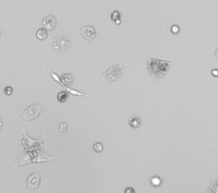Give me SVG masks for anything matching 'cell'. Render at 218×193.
Here are the masks:
<instances>
[{
    "mask_svg": "<svg viewBox=\"0 0 218 193\" xmlns=\"http://www.w3.org/2000/svg\"><path fill=\"white\" fill-rule=\"evenodd\" d=\"M172 64L171 61L163 60L148 58L147 70L149 75L156 78H161L169 72L170 67Z\"/></svg>",
    "mask_w": 218,
    "mask_h": 193,
    "instance_id": "cell-1",
    "label": "cell"
},
{
    "mask_svg": "<svg viewBox=\"0 0 218 193\" xmlns=\"http://www.w3.org/2000/svg\"><path fill=\"white\" fill-rule=\"evenodd\" d=\"M124 73L123 64L110 65L109 68L101 75L102 81L107 83H112L119 80Z\"/></svg>",
    "mask_w": 218,
    "mask_h": 193,
    "instance_id": "cell-2",
    "label": "cell"
},
{
    "mask_svg": "<svg viewBox=\"0 0 218 193\" xmlns=\"http://www.w3.org/2000/svg\"><path fill=\"white\" fill-rule=\"evenodd\" d=\"M52 47L59 54H67L71 47V41L67 34L57 35L52 40Z\"/></svg>",
    "mask_w": 218,
    "mask_h": 193,
    "instance_id": "cell-3",
    "label": "cell"
},
{
    "mask_svg": "<svg viewBox=\"0 0 218 193\" xmlns=\"http://www.w3.org/2000/svg\"><path fill=\"white\" fill-rule=\"evenodd\" d=\"M42 112V106L39 104H33L29 106L24 110L21 114V117L24 120L32 121L36 119Z\"/></svg>",
    "mask_w": 218,
    "mask_h": 193,
    "instance_id": "cell-4",
    "label": "cell"
},
{
    "mask_svg": "<svg viewBox=\"0 0 218 193\" xmlns=\"http://www.w3.org/2000/svg\"><path fill=\"white\" fill-rule=\"evenodd\" d=\"M80 34L85 40L92 42L96 37V31L91 26H84L80 29Z\"/></svg>",
    "mask_w": 218,
    "mask_h": 193,
    "instance_id": "cell-5",
    "label": "cell"
},
{
    "mask_svg": "<svg viewBox=\"0 0 218 193\" xmlns=\"http://www.w3.org/2000/svg\"><path fill=\"white\" fill-rule=\"evenodd\" d=\"M40 181H41V176L39 173H33L30 174L29 177L26 180V185L29 190L35 191L39 187Z\"/></svg>",
    "mask_w": 218,
    "mask_h": 193,
    "instance_id": "cell-6",
    "label": "cell"
},
{
    "mask_svg": "<svg viewBox=\"0 0 218 193\" xmlns=\"http://www.w3.org/2000/svg\"><path fill=\"white\" fill-rule=\"evenodd\" d=\"M43 26L46 31H53L56 27L57 20L54 15H48L42 21Z\"/></svg>",
    "mask_w": 218,
    "mask_h": 193,
    "instance_id": "cell-7",
    "label": "cell"
},
{
    "mask_svg": "<svg viewBox=\"0 0 218 193\" xmlns=\"http://www.w3.org/2000/svg\"><path fill=\"white\" fill-rule=\"evenodd\" d=\"M164 178L163 176L161 175H158V174H154V175H151L149 177V182L150 185L154 187L155 189H157L158 191H159V189L161 187L162 184H163Z\"/></svg>",
    "mask_w": 218,
    "mask_h": 193,
    "instance_id": "cell-8",
    "label": "cell"
},
{
    "mask_svg": "<svg viewBox=\"0 0 218 193\" xmlns=\"http://www.w3.org/2000/svg\"><path fill=\"white\" fill-rule=\"evenodd\" d=\"M204 193H218V178L214 177L211 179V183Z\"/></svg>",
    "mask_w": 218,
    "mask_h": 193,
    "instance_id": "cell-9",
    "label": "cell"
},
{
    "mask_svg": "<svg viewBox=\"0 0 218 193\" xmlns=\"http://www.w3.org/2000/svg\"><path fill=\"white\" fill-rule=\"evenodd\" d=\"M129 126L133 129H138L142 124V119L137 115H134L130 117L129 119Z\"/></svg>",
    "mask_w": 218,
    "mask_h": 193,
    "instance_id": "cell-10",
    "label": "cell"
},
{
    "mask_svg": "<svg viewBox=\"0 0 218 193\" xmlns=\"http://www.w3.org/2000/svg\"><path fill=\"white\" fill-rule=\"evenodd\" d=\"M36 37L39 40H45L48 38V31L45 28H39L36 32Z\"/></svg>",
    "mask_w": 218,
    "mask_h": 193,
    "instance_id": "cell-11",
    "label": "cell"
},
{
    "mask_svg": "<svg viewBox=\"0 0 218 193\" xmlns=\"http://www.w3.org/2000/svg\"><path fill=\"white\" fill-rule=\"evenodd\" d=\"M68 97H69V94L67 91H61V92H60L59 94H57V100L61 103L66 102L68 100Z\"/></svg>",
    "mask_w": 218,
    "mask_h": 193,
    "instance_id": "cell-12",
    "label": "cell"
},
{
    "mask_svg": "<svg viewBox=\"0 0 218 193\" xmlns=\"http://www.w3.org/2000/svg\"><path fill=\"white\" fill-rule=\"evenodd\" d=\"M93 149H94V151L95 152L100 153V152H101L103 151V149H104V146L101 143V142H96V143L94 144V146H93Z\"/></svg>",
    "mask_w": 218,
    "mask_h": 193,
    "instance_id": "cell-13",
    "label": "cell"
},
{
    "mask_svg": "<svg viewBox=\"0 0 218 193\" xmlns=\"http://www.w3.org/2000/svg\"><path fill=\"white\" fill-rule=\"evenodd\" d=\"M120 13H119V11H117V10H115L114 13L111 15V19L114 20V21H116V20H120Z\"/></svg>",
    "mask_w": 218,
    "mask_h": 193,
    "instance_id": "cell-14",
    "label": "cell"
},
{
    "mask_svg": "<svg viewBox=\"0 0 218 193\" xmlns=\"http://www.w3.org/2000/svg\"><path fill=\"white\" fill-rule=\"evenodd\" d=\"M180 27H179V26L177 25H173L171 27H170V32H171V33L172 34H178L179 32H180Z\"/></svg>",
    "mask_w": 218,
    "mask_h": 193,
    "instance_id": "cell-15",
    "label": "cell"
},
{
    "mask_svg": "<svg viewBox=\"0 0 218 193\" xmlns=\"http://www.w3.org/2000/svg\"><path fill=\"white\" fill-rule=\"evenodd\" d=\"M67 129V123H61L59 125V130L61 133H64Z\"/></svg>",
    "mask_w": 218,
    "mask_h": 193,
    "instance_id": "cell-16",
    "label": "cell"
},
{
    "mask_svg": "<svg viewBox=\"0 0 218 193\" xmlns=\"http://www.w3.org/2000/svg\"><path fill=\"white\" fill-rule=\"evenodd\" d=\"M4 92H5V94L6 95H11V94H13V92H14V89H13V88L11 86H7L5 89V90H4Z\"/></svg>",
    "mask_w": 218,
    "mask_h": 193,
    "instance_id": "cell-17",
    "label": "cell"
},
{
    "mask_svg": "<svg viewBox=\"0 0 218 193\" xmlns=\"http://www.w3.org/2000/svg\"><path fill=\"white\" fill-rule=\"evenodd\" d=\"M124 193H135V191L133 187H127L124 190Z\"/></svg>",
    "mask_w": 218,
    "mask_h": 193,
    "instance_id": "cell-18",
    "label": "cell"
},
{
    "mask_svg": "<svg viewBox=\"0 0 218 193\" xmlns=\"http://www.w3.org/2000/svg\"><path fill=\"white\" fill-rule=\"evenodd\" d=\"M211 75L214 78H218V68H214L211 70Z\"/></svg>",
    "mask_w": 218,
    "mask_h": 193,
    "instance_id": "cell-19",
    "label": "cell"
},
{
    "mask_svg": "<svg viewBox=\"0 0 218 193\" xmlns=\"http://www.w3.org/2000/svg\"><path fill=\"white\" fill-rule=\"evenodd\" d=\"M2 128H3V121H2V119L0 118V131H1Z\"/></svg>",
    "mask_w": 218,
    "mask_h": 193,
    "instance_id": "cell-20",
    "label": "cell"
},
{
    "mask_svg": "<svg viewBox=\"0 0 218 193\" xmlns=\"http://www.w3.org/2000/svg\"><path fill=\"white\" fill-rule=\"evenodd\" d=\"M215 56L218 59V48L216 50V51H215Z\"/></svg>",
    "mask_w": 218,
    "mask_h": 193,
    "instance_id": "cell-21",
    "label": "cell"
},
{
    "mask_svg": "<svg viewBox=\"0 0 218 193\" xmlns=\"http://www.w3.org/2000/svg\"><path fill=\"white\" fill-rule=\"evenodd\" d=\"M0 36H1V32H0Z\"/></svg>",
    "mask_w": 218,
    "mask_h": 193,
    "instance_id": "cell-22",
    "label": "cell"
}]
</instances>
